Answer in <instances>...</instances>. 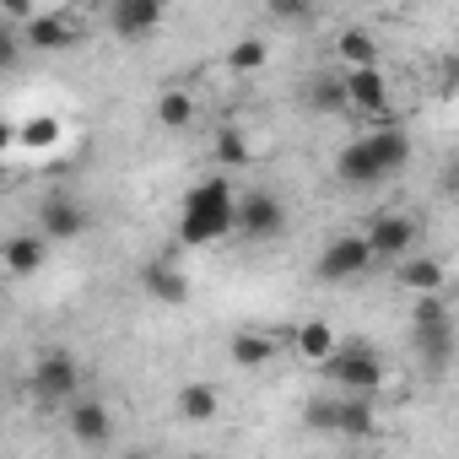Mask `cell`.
<instances>
[{
  "label": "cell",
  "mask_w": 459,
  "mask_h": 459,
  "mask_svg": "<svg viewBox=\"0 0 459 459\" xmlns=\"http://www.w3.org/2000/svg\"><path fill=\"white\" fill-rule=\"evenodd\" d=\"M227 357H233L238 368H265V362L276 357V346H271V335H260V330H238L233 341H227Z\"/></svg>",
  "instance_id": "cell-22"
},
{
  "label": "cell",
  "mask_w": 459,
  "mask_h": 459,
  "mask_svg": "<svg viewBox=\"0 0 459 459\" xmlns=\"http://www.w3.org/2000/svg\"><path fill=\"white\" fill-rule=\"evenodd\" d=\"M346 76V98H351V114L373 119V125H394V92H389V76L373 65V71H341Z\"/></svg>",
  "instance_id": "cell-6"
},
{
  "label": "cell",
  "mask_w": 459,
  "mask_h": 459,
  "mask_svg": "<svg viewBox=\"0 0 459 459\" xmlns=\"http://www.w3.org/2000/svg\"><path fill=\"white\" fill-rule=\"evenodd\" d=\"M157 125H162V130H189V125H195V98H189L184 87H168V92L157 98Z\"/></svg>",
  "instance_id": "cell-25"
},
{
  "label": "cell",
  "mask_w": 459,
  "mask_h": 459,
  "mask_svg": "<svg viewBox=\"0 0 459 459\" xmlns=\"http://www.w3.org/2000/svg\"><path fill=\"white\" fill-rule=\"evenodd\" d=\"M173 405H178V416H184V421H195V427H200V421H216L221 394H216V384H200V378H195V384H184V389H178V400H173Z\"/></svg>",
  "instance_id": "cell-19"
},
{
  "label": "cell",
  "mask_w": 459,
  "mask_h": 459,
  "mask_svg": "<svg viewBox=\"0 0 459 459\" xmlns=\"http://www.w3.org/2000/svg\"><path fill=\"white\" fill-rule=\"evenodd\" d=\"M303 427L319 437H341V394H314L303 405Z\"/></svg>",
  "instance_id": "cell-24"
},
{
  "label": "cell",
  "mask_w": 459,
  "mask_h": 459,
  "mask_svg": "<svg viewBox=\"0 0 459 459\" xmlns=\"http://www.w3.org/2000/svg\"><path fill=\"white\" fill-rule=\"evenodd\" d=\"M141 292H146L152 303L184 308V303H189V276H184L173 260H146V265H141Z\"/></svg>",
  "instance_id": "cell-12"
},
{
  "label": "cell",
  "mask_w": 459,
  "mask_h": 459,
  "mask_svg": "<svg viewBox=\"0 0 459 459\" xmlns=\"http://www.w3.org/2000/svg\"><path fill=\"white\" fill-rule=\"evenodd\" d=\"M281 227H287V205H281L271 189L238 195V233H244V238H276Z\"/></svg>",
  "instance_id": "cell-10"
},
{
  "label": "cell",
  "mask_w": 459,
  "mask_h": 459,
  "mask_svg": "<svg viewBox=\"0 0 459 459\" xmlns=\"http://www.w3.org/2000/svg\"><path fill=\"white\" fill-rule=\"evenodd\" d=\"M378 260H373V244H368V233H341V238H330L325 249H319V281H330V287H341V281H357V276H368Z\"/></svg>",
  "instance_id": "cell-5"
},
{
  "label": "cell",
  "mask_w": 459,
  "mask_h": 459,
  "mask_svg": "<svg viewBox=\"0 0 459 459\" xmlns=\"http://www.w3.org/2000/svg\"><path fill=\"white\" fill-rule=\"evenodd\" d=\"M125 459H146V454H125Z\"/></svg>",
  "instance_id": "cell-32"
},
{
  "label": "cell",
  "mask_w": 459,
  "mask_h": 459,
  "mask_svg": "<svg viewBox=\"0 0 459 459\" xmlns=\"http://www.w3.org/2000/svg\"><path fill=\"white\" fill-rule=\"evenodd\" d=\"M60 141V119L55 114H33L28 125H17V146H28V152H49Z\"/></svg>",
  "instance_id": "cell-26"
},
{
  "label": "cell",
  "mask_w": 459,
  "mask_h": 459,
  "mask_svg": "<svg viewBox=\"0 0 459 459\" xmlns=\"http://www.w3.org/2000/svg\"><path fill=\"white\" fill-rule=\"evenodd\" d=\"M308 108H319V114H351L346 76H314L308 82Z\"/></svg>",
  "instance_id": "cell-23"
},
{
  "label": "cell",
  "mask_w": 459,
  "mask_h": 459,
  "mask_svg": "<svg viewBox=\"0 0 459 459\" xmlns=\"http://www.w3.org/2000/svg\"><path fill=\"white\" fill-rule=\"evenodd\" d=\"M71 437H76L82 448H103V443L114 437V416H108V405L92 400V394H82V400L71 405Z\"/></svg>",
  "instance_id": "cell-13"
},
{
  "label": "cell",
  "mask_w": 459,
  "mask_h": 459,
  "mask_svg": "<svg viewBox=\"0 0 459 459\" xmlns=\"http://www.w3.org/2000/svg\"><path fill=\"white\" fill-rule=\"evenodd\" d=\"M33 394H39V405H76L82 400V362L65 346L44 351L33 362Z\"/></svg>",
  "instance_id": "cell-4"
},
{
  "label": "cell",
  "mask_w": 459,
  "mask_h": 459,
  "mask_svg": "<svg viewBox=\"0 0 459 459\" xmlns=\"http://www.w3.org/2000/svg\"><path fill=\"white\" fill-rule=\"evenodd\" d=\"M265 60H271V49L260 39H238L233 49H227V71L233 76H255V71H265Z\"/></svg>",
  "instance_id": "cell-27"
},
{
  "label": "cell",
  "mask_w": 459,
  "mask_h": 459,
  "mask_svg": "<svg viewBox=\"0 0 459 459\" xmlns=\"http://www.w3.org/2000/svg\"><path fill=\"white\" fill-rule=\"evenodd\" d=\"M368 141H373V152H378V162H384L389 178L411 162V135H405L400 125H378V130H368Z\"/></svg>",
  "instance_id": "cell-17"
},
{
  "label": "cell",
  "mask_w": 459,
  "mask_h": 459,
  "mask_svg": "<svg viewBox=\"0 0 459 459\" xmlns=\"http://www.w3.org/2000/svg\"><path fill=\"white\" fill-rule=\"evenodd\" d=\"M17 55H22V39L0 28V71H12V65H17Z\"/></svg>",
  "instance_id": "cell-29"
},
{
  "label": "cell",
  "mask_w": 459,
  "mask_h": 459,
  "mask_svg": "<svg viewBox=\"0 0 459 459\" xmlns=\"http://www.w3.org/2000/svg\"><path fill=\"white\" fill-rule=\"evenodd\" d=\"M368 244H373V260H411V249H416V221L405 216V211H378L373 221H368Z\"/></svg>",
  "instance_id": "cell-8"
},
{
  "label": "cell",
  "mask_w": 459,
  "mask_h": 459,
  "mask_svg": "<svg viewBox=\"0 0 459 459\" xmlns=\"http://www.w3.org/2000/svg\"><path fill=\"white\" fill-rule=\"evenodd\" d=\"M335 178H341L346 189H373V184H384L389 173H384V162H378L373 141H368V135H357V141H346V146H341V157H335Z\"/></svg>",
  "instance_id": "cell-11"
},
{
  "label": "cell",
  "mask_w": 459,
  "mask_h": 459,
  "mask_svg": "<svg viewBox=\"0 0 459 459\" xmlns=\"http://www.w3.org/2000/svg\"><path fill=\"white\" fill-rule=\"evenodd\" d=\"M184 459H211V454H184Z\"/></svg>",
  "instance_id": "cell-31"
},
{
  "label": "cell",
  "mask_w": 459,
  "mask_h": 459,
  "mask_svg": "<svg viewBox=\"0 0 459 459\" xmlns=\"http://www.w3.org/2000/svg\"><path fill=\"white\" fill-rule=\"evenodd\" d=\"M87 205L76 200V195H44V205H39V233L49 238V244H76L82 233H87Z\"/></svg>",
  "instance_id": "cell-7"
},
{
  "label": "cell",
  "mask_w": 459,
  "mask_h": 459,
  "mask_svg": "<svg viewBox=\"0 0 459 459\" xmlns=\"http://www.w3.org/2000/svg\"><path fill=\"white\" fill-rule=\"evenodd\" d=\"M341 437H351V443L378 437V411H373V400H351V394H341Z\"/></svg>",
  "instance_id": "cell-21"
},
{
  "label": "cell",
  "mask_w": 459,
  "mask_h": 459,
  "mask_svg": "<svg viewBox=\"0 0 459 459\" xmlns=\"http://www.w3.org/2000/svg\"><path fill=\"white\" fill-rule=\"evenodd\" d=\"M292 346H298V357H303V362L325 368V362H330V357L341 351V335H335V330H330L325 319H308V325H303V330L292 335Z\"/></svg>",
  "instance_id": "cell-16"
},
{
  "label": "cell",
  "mask_w": 459,
  "mask_h": 459,
  "mask_svg": "<svg viewBox=\"0 0 459 459\" xmlns=\"http://www.w3.org/2000/svg\"><path fill=\"white\" fill-rule=\"evenodd\" d=\"M335 60H341L346 71H373V65H378V44H373V33L346 28V33L335 39Z\"/></svg>",
  "instance_id": "cell-20"
},
{
  "label": "cell",
  "mask_w": 459,
  "mask_h": 459,
  "mask_svg": "<svg viewBox=\"0 0 459 459\" xmlns=\"http://www.w3.org/2000/svg\"><path fill=\"white\" fill-rule=\"evenodd\" d=\"M44 260H49V238H44V233H17V238L6 244V271H12V276H39Z\"/></svg>",
  "instance_id": "cell-15"
},
{
  "label": "cell",
  "mask_w": 459,
  "mask_h": 459,
  "mask_svg": "<svg viewBox=\"0 0 459 459\" xmlns=\"http://www.w3.org/2000/svg\"><path fill=\"white\" fill-rule=\"evenodd\" d=\"M271 17H276V22H308L314 12H308V6H281V0H276V6H271Z\"/></svg>",
  "instance_id": "cell-30"
},
{
  "label": "cell",
  "mask_w": 459,
  "mask_h": 459,
  "mask_svg": "<svg viewBox=\"0 0 459 459\" xmlns=\"http://www.w3.org/2000/svg\"><path fill=\"white\" fill-rule=\"evenodd\" d=\"M227 233H238V195H233V178L227 173H211V178H200L184 195L178 244L184 249H205V244H221Z\"/></svg>",
  "instance_id": "cell-1"
},
{
  "label": "cell",
  "mask_w": 459,
  "mask_h": 459,
  "mask_svg": "<svg viewBox=\"0 0 459 459\" xmlns=\"http://www.w3.org/2000/svg\"><path fill=\"white\" fill-rule=\"evenodd\" d=\"M22 44H33V49H49V55H60V49H76V22H71L65 12H39V17L22 28Z\"/></svg>",
  "instance_id": "cell-14"
},
{
  "label": "cell",
  "mask_w": 459,
  "mask_h": 459,
  "mask_svg": "<svg viewBox=\"0 0 459 459\" xmlns=\"http://www.w3.org/2000/svg\"><path fill=\"white\" fill-rule=\"evenodd\" d=\"M411 335H416V357L443 373L448 357H454V319H448V303L443 298H416L411 308Z\"/></svg>",
  "instance_id": "cell-3"
},
{
  "label": "cell",
  "mask_w": 459,
  "mask_h": 459,
  "mask_svg": "<svg viewBox=\"0 0 459 459\" xmlns=\"http://www.w3.org/2000/svg\"><path fill=\"white\" fill-rule=\"evenodd\" d=\"M244 162H249V141H244V130H216V173L244 168Z\"/></svg>",
  "instance_id": "cell-28"
},
{
  "label": "cell",
  "mask_w": 459,
  "mask_h": 459,
  "mask_svg": "<svg viewBox=\"0 0 459 459\" xmlns=\"http://www.w3.org/2000/svg\"><path fill=\"white\" fill-rule=\"evenodd\" d=\"M443 281H448L443 260H405L400 265V287L416 298H443Z\"/></svg>",
  "instance_id": "cell-18"
},
{
  "label": "cell",
  "mask_w": 459,
  "mask_h": 459,
  "mask_svg": "<svg viewBox=\"0 0 459 459\" xmlns=\"http://www.w3.org/2000/svg\"><path fill=\"white\" fill-rule=\"evenodd\" d=\"M162 17H168L162 0H114V6H108V33L125 39V44H135V39L157 33Z\"/></svg>",
  "instance_id": "cell-9"
},
{
  "label": "cell",
  "mask_w": 459,
  "mask_h": 459,
  "mask_svg": "<svg viewBox=\"0 0 459 459\" xmlns=\"http://www.w3.org/2000/svg\"><path fill=\"white\" fill-rule=\"evenodd\" d=\"M319 373H325V384L335 394H351V400H373L378 384H384V362H378V351L368 341H341V351Z\"/></svg>",
  "instance_id": "cell-2"
}]
</instances>
